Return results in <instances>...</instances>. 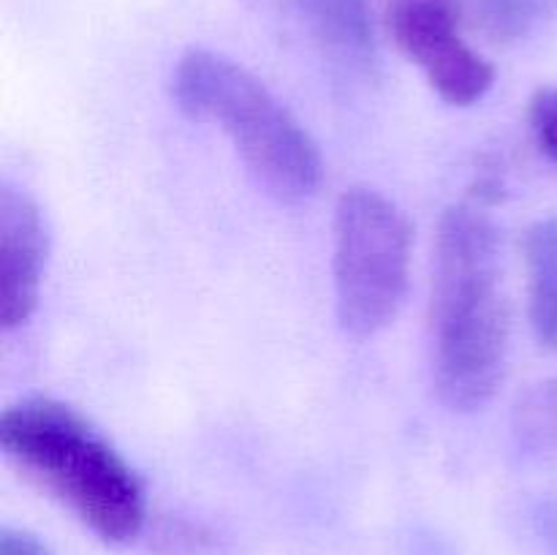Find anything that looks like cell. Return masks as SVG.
<instances>
[{
    "label": "cell",
    "instance_id": "6da1fadb",
    "mask_svg": "<svg viewBox=\"0 0 557 555\" xmlns=\"http://www.w3.org/2000/svg\"><path fill=\"white\" fill-rule=\"evenodd\" d=\"M433 381L449 411H482L500 390L511 313L504 292L500 237L482 205H455L435 234Z\"/></svg>",
    "mask_w": 557,
    "mask_h": 555
},
{
    "label": "cell",
    "instance_id": "7a4b0ae2",
    "mask_svg": "<svg viewBox=\"0 0 557 555\" xmlns=\"http://www.w3.org/2000/svg\"><path fill=\"white\" fill-rule=\"evenodd\" d=\"M0 449L103 542L125 544L139 536L145 526L139 477L74 408L47 397L5 408Z\"/></svg>",
    "mask_w": 557,
    "mask_h": 555
},
{
    "label": "cell",
    "instance_id": "3957f363",
    "mask_svg": "<svg viewBox=\"0 0 557 555\" xmlns=\"http://www.w3.org/2000/svg\"><path fill=\"white\" fill-rule=\"evenodd\" d=\"M172 92L190 120L218 125L232 139L275 199L302 201L319 190L324 161L313 136L259 76L232 58L190 49L180 58Z\"/></svg>",
    "mask_w": 557,
    "mask_h": 555
},
{
    "label": "cell",
    "instance_id": "277c9868",
    "mask_svg": "<svg viewBox=\"0 0 557 555\" xmlns=\"http://www.w3.org/2000/svg\"><path fill=\"white\" fill-rule=\"evenodd\" d=\"M413 229L397 201L370 185H354L335 210V303L341 326L373 337L406 303Z\"/></svg>",
    "mask_w": 557,
    "mask_h": 555
},
{
    "label": "cell",
    "instance_id": "5b68a950",
    "mask_svg": "<svg viewBox=\"0 0 557 555\" xmlns=\"http://www.w3.org/2000/svg\"><path fill=\"white\" fill-rule=\"evenodd\" d=\"M392 41L428 76L451 107H473L495 85V69L462 38L457 0H392L386 11Z\"/></svg>",
    "mask_w": 557,
    "mask_h": 555
},
{
    "label": "cell",
    "instance_id": "8992f818",
    "mask_svg": "<svg viewBox=\"0 0 557 555\" xmlns=\"http://www.w3.org/2000/svg\"><path fill=\"white\" fill-rule=\"evenodd\" d=\"M49 234L30 194L0 188V321L3 330L27 324L41 299Z\"/></svg>",
    "mask_w": 557,
    "mask_h": 555
},
{
    "label": "cell",
    "instance_id": "52a82bcc",
    "mask_svg": "<svg viewBox=\"0 0 557 555\" xmlns=\"http://www.w3.org/2000/svg\"><path fill=\"white\" fill-rule=\"evenodd\" d=\"M321 52L348 71H368L375 63V30L370 0H292Z\"/></svg>",
    "mask_w": 557,
    "mask_h": 555
},
{
    "label": "cell",
    "instance_id": "ba28073f",
    "mask_svg": "<svg viewBox=\"0 0 557 555\" xmlns=\"http://www.w3.org/2000/svg\"><path fill=\"white\" fill-rule=\"evenodd\" d=\"M528 270V316L536 341L557 351V218L533 223L522 239Z\"/></svg>",
    "mask_w": 557,
    "mask_h": 555
},
{
    "label": "cell",
    "instance_id": "9c48e42d",
    "mask_svg": "<svg viewBox=\"0 0 557 555\" xmlns=\"http://www.w3.org/2000/svg\"><path fill=\"white\" fill-rule=\"evenodd\" d=\"M462 20L490 41H520L555 11V0H457Z\"/></svg>",
    "mask_w": 557,
    "mask_h": 555
},
{
    "label": "cell",
    "instance_id": "30bf717a",
    "mask_svg": "<svg viewBox=\"0 0 557 555\" xmlns=\"http://www.w3.org/2000/svg\"><path fill=\"white\" fill-rule=\"evenodd\" d=\"M531 128L542 152L557 161V87L536 92L531 101Z\"/></svg>",
    "mask_w": 557,
    "mask_h": 555
},
{
    "label": "cell",
    "instance_id": "8fae6325",
    "mask_svg": "<svg viewBox=\"0 0 557 555\" xmlns=\"http://www.w3.org/2000/svg\"><path fill=\"white\" fill-rule=\"evenodd\" d=\"M0 555H49V550L30 533L3 528V533H0Z\"/></svg>",
    "mask_w": 557,
    "mask_h": 555
},
{
    "label": "cell",
    "instance_id": "7c38bea8",
    "mask_svg": "<svg viewBox=\"0 0 557 555\" xmlns=\"http://www.w3.org/2000/svg\"><path fill=\"white\" fill-rule=\"evenodd\" d=\"M536 526L539 533H542L544 542L549 544V550L557 555V498L544 501L536 511Z\"/></svg>",
    "mask_w": 557,
    "mask_h": 555
}]
</instances>
